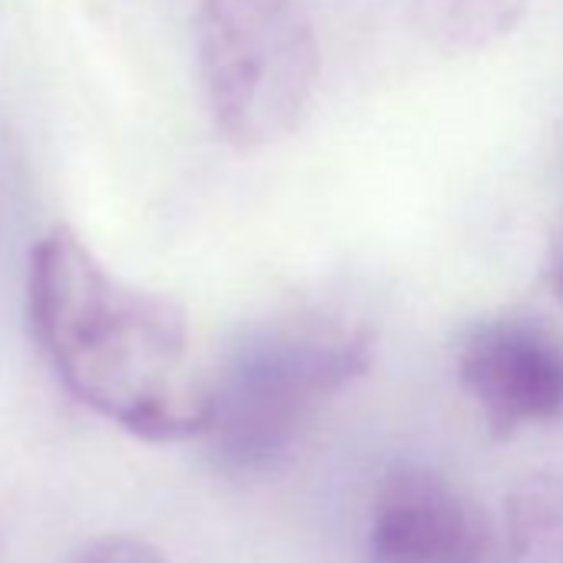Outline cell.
<instances>
[{
	"label": "cell",
	"instance_id": "52a82bcc",
	"mask_svg": "<svg viewBox=\"0 0 563 563\" xmlns=\"http://www.w3.org/2000/svg\"><path fill=\"white\" fill-rule=\"evenodd\" d=\"M64 563H169L153 543L133 533H100L84 540Z\"/></svg>",
	"mask_w": 563,
	"mask_h": 563
},
{
	"label": "cell",
	"instance_id": "8992f818",
	"mask_svg": "<svg viewBox=\"0 0 563 563\" xmlns=\"http://www.w3.org/2000/svg\"><path fill=\"white\" fill-rule=\"evenodd\" d=\"M507 563H563V477L527 474L504 504Z\"/></svg>",
	"mask_w": 563,
	"mask_h": 563
},
{
	"label": "cell",
	"instance_id": "9c48e42d",
	"mask_svg": "<svg viewBox=\"0 0 563 563\" xmlns=\"http://www.w3.org/2000/svg\"><path fill=\"white\" fill-rule=\"evenodd\" d=\"M0 556H4V530H0Z\"/></svg>",
	"mask_w": 563,
	"mask_h": 563
},
{
	"label": "cell",
	"instance_id": "6da1fadb",
	"mask_svg": "<svg viewBox=\"0 0 563 563\" xmlns=\"http://www.w3.org/2000/svg\"><path fill=\"white\" fill-rule=\"evenodd\" d=\"M27 316L80 405L156 444L202 434L209 375L192 362L183 309L117 278L64 225L31 249Z\"/></svg>",
	"mask_w": 563,
	"mask_h": 563
},
{
	"label": "cell",
	"instance_id": "3957f363",
	"mask_svg": "<svg viewBox=\"0 0 563 563\" xmlns=\"http://www.w3.org/2000/svg\"><path fill=\"white\" fill-rule=\"evenodd\" d=\"M196 64L212 126L239 150L299 130L319 80V44L296 0H202Z\"/></svg>",
	"mask_w": 563,
	"mask_h": 563
},
{
	"label": "cell",
	"instance_id": "ba28073f",
	"mask_svg": "<svg viewBox=\"0 0 563 563\" xmlns=\"http://www.w3.org/2000/svg\"><path fill=\"white\" fill-rule=\"evenodd\" d=\"M550 268V286H553V292H556V299H560V306H563V222L556 225V232H553V242H550V262H547Z\"/></svg>",
	"mask_w": 563,
	"mask_h": 563
},
{
	"label": "cell",
	"instance_id": "277c9868",
	"mask_svg": "<svg viewBox=\"0 0 563 563\" xmlns=\"http://www.w3.org/2000/svg\"><path fill=\"white\" fill-rule=\"evenodd\" d=\"M365 563H507L504 533L448 474L395 464L365 520Z\"/></svg>",
	"mask_w": 563,
	"mask_h": 563
},
{
	"label": "cell",
	"instance_id": "7a4b0ae2",
	"mask_svg": "<svg viewBox=\"0 0 563 563\" xmlns=\"http://www.w3.org/2000/svg\"><path fill=\"white\" fill-rule=\"evenodd\" d=\"M372 332L299 319L249 332L206 382L199 441L235 481L286 464L319 411L372 368Z\"/></svg>",
	"mask_w": 563,
	"mask_h": 563
},
{
	"label": "cell",
	"instance_id": "5b68a950",
	"mask_svg": "<svg viewBox=\"0 0 563 563\" xmlns=\"http://www.w3.org/2000/svg\"><path fill=\"white\" fill-rule=\"evenodd\" d=\"M464 395L497 438L563 424V339L537 319L474 322L454 352Z\"/></svg>",
	"mask_w": 563,
	"mask_h": 563
}]
</instances>
